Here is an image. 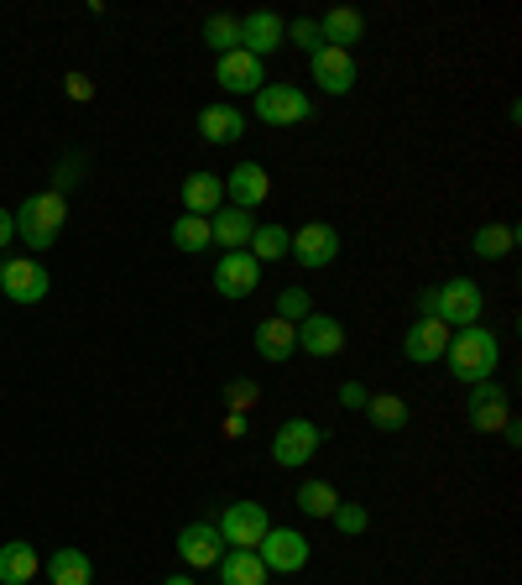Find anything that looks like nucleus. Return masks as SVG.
Returning a JSON list of instances; mask_svg holds the SVG:
<instances>
[{"mask_svg": "<svg viewBox=\"0 0 522 585\" xmlns=\"http://www.w3.org/2000/svg\"><path fill=\"white\" fill-rule=\"evenodd\" d=\"M319 37H324V47H340V53H350V47L366 37V17L356 11V6H335V11H324Z\"/></svg>", "mask_w": 522, "mask_h": 585, "instance_id": "412c9836", "label": "nucleus"}, {"mask_svg": "<svg viewBox=\"0 0 522 585\" xmlns=\"http://www.w3.org/2000/svg\"><path fill=\"white\" fill-rule=\"evenodd\" d=\"M329 523L340 528V533H350V539H356V533H366V523H371V518H366V507H361V502H340L335 512H329Z\"/></svg>", "mask_w": 522, "mask_h": 585, "instance_id": "f704fd0d", "label": "nucleus"}, {"mask_svg": "<svg viewBox=\"0 0 522 585\" xmlns=\"http://www.w3.org/2000/svg\"><path fill=\"white\" fill-rule=\"evenodd\" d=\"M257 560L267 565V575H298L308 565V539L298 528H267L257 544Z\"/></svg>", "mask_w": 522, "mask_h": 585, "instance_id": "423d86ee", "label": "nucleus"}, {"mask_svg": "<svg viewBox=\"0 0 522 585\" xmlns=\"http://www.w3.org/2000/svg\"><path fill=\"white\" fill-rule=\"evenodd\" d=\"M261 283V262L251 251H225L215 262V293L220 299H251Z\"/></svg>", "mask_w": 522, "mask_h": 585, "instance_id": "9d476101", "label": "nucleus"}, {"mask_svg": "<svg viewBox=\"0 0 522 585\" xmlns=\"http://www.w3.org/2000/svg\"><path fill=\"white\" fill-rule=\"evenodd\" d=\"M257 121L261 126H303L314 121V100L303 95L298 84H261L257 89Z\"/></svg>", "mask_w": 522, "mask_h": 585, "instance_id": "20e7f679", "label": "nucleus"}, {"mask_svg": "<svg viewBox=\"0 0 522 585\" xmlns=\"http://www.w3.org/2000/svg\"><path fill=\"white\" fill-rule=\"evenodd\" d=\"M282 37H287V26H282L278 11H251V17H241V53H251V58L278 53Z\"/></svg>", "mask_w": 522, "mask_h": 585, "instance_id": "f3484780", "label": "nucleus"}, {"mask_svg": "<svg viewBox=\"0 0 522 585\" xmlns=\"http://www.w3.org/2000/svg\"><path fill=\"white\" fill-rule=\"evenodd\" d=\"M11 215H17V236H21V241L32 246V251H47V246L58 241L63 220H68V199L47 188V194H32L26 204H17Z\"/></svg>", "mask_w": 522, "mask_h": 585, "instance_id": "f03ea898", "label": "nucleus"}, {"mask_svg": "<svg viewBox=\"0 0 522 585\" xmlns=\"http://www.w3.org/2000/svg\"><path fill=\"white\" fill-rule=\"evenodd\" d=\"M241 131H246V116L236 110V105H204V110H199V137L209 147L241 142Z\"/></svg>", "mask_w": 522, "mask_h": 585, "instance_id": "4be33fe9", "label": "nucleus"}, {"mask_svg": "<svg viewBox=\"0 0 522 585\" xmlns=\"http://www.w3.org/2000/svg\"><path fill=\"white\" fill-rule=\"evenodd\" d=\"M287 257L298 267H329L340 257V230L324 220H308L303 230H293V246H287Z\"/></svg>", "mask_w": 522, "mask_h": 585, "instance_id": "1a4fd4ad", "label": "nucleus"}, {"mask_svg": "<svg viewBox=\"0 0 522 585\" xmlns=\"http://www.w3.org/2000/svg\"><path fill=\"white\" fill-rule=\"evenodd\" d=\"M63 89H68V100H95V84L84 79V74H68V79H63Z\"/></svg>", "mask_w": 522, "mask_h": 585, "instance_id": "4c0bfd02", "label": "nucleus"}, {"mask_svg": "<svg viewBox=\"0 0 522 585\" xmlns=\"http://www.w3.org/2000/svg\"><path fill=\"white\" fill-rule=\"evenodd\" d=\"M308 314H314V299H308V288H282V293H278V319L303 324Z\"/></svg>", "mask_w": 522, "mask_h": 585, "instance_id": "473e14b6", "label": "nucleus"}, {"mask_svg": "<svg viewBox=\"0 0 522 585\" xmlns=\"http://www.w3.org/2000/svg\"><path fill=\"white\" fill-rule=\"evenodd\" d=\"M0 267H6V262H0Z\"/></svg>", "mask_w": 522, "mask_h": 585, "instance_id": "c03bdc74", "label": "nucleus"}, {"mask_svg": "<svg viewBox=\"0 0 522 585\" xmlns=\"http://www.w3.org/2000/svg\"><path fill=\"white\" fill-rule=\"evenodd\" d=\"M444 356H449V371H455L465 387H476V382H486V377H497L502 345H497V335H491L486 324H470L460 335H449Z\"/></svg>", "mask_w": 522, "mask_h": 585, "instance_id": "f257e3e1", "label": "nucleus"}, {"mask_svg": "<svg viewBox=\"0 0 522 585\" xmlns=\"http://www.w3.org/2000/svg\"><path fill=\"white\" fill-rule=\"evenodd\" d=\"M298 350H308V356H340L345 350V324L329 319V314H308V319L298 324Z\"/></svg>", "mask_w": 522, "mask_h": 585, "instance_id": "6ab92c4d", "label": "nucleus"}, {"mask_svg": "<svg viewBox=\"0 0 522 585\" xmlns=\"http://www.w3.org/2000/svg\"><path fill=\"white\" fill-rule=\"evenodd\" d=\"M465 413H470V429L476 434H491V429H502L512 413H507V387L497 382V377H486V382L470 387V403H465Z\"/></svg>", "mask_w": 522, "mask_h": 585, "instance_id": "ddd939ff", "label": "nucleus"}, {"mask_svg": "<svg viewBox=\"0 0 522 585\" xmlns=\"http://www.w3.org/2000/svg\"><path fill=\"white\" fill-rule=\"evenodd\" d=\"M173 246H178V251H209V246H215L209 220H204V215H178V220H173Z\"/></svg>", "mask_w": 522, "mask_h": 585, "instance_id": "2f4dec72", "label": "nucleus"}, {"mask_svg": "<svg viewBox=\"0 0 522 585\" xmlns=\"http://www.w3.org/2000/svg\"><path fill=\"white\" fill-rule=\"evenodd\" d=\"M319 444H324V429L314 419H282L278 434H272V461L282 470H298V465H308L319 455Z\"/></svg>", "mask_w": 522, "mask_h": 585, "instance_id": "39448f33", "label": "nucleus"}, {"mask_svg": "<svg viewBox=\"0 0 522 585\" xmlns=\"http://www.w3.org/2000/svg\"><path fill=\"white\" fill-rule=\"evenodd\" d=\"M267 194H272V178H267L261 162L230 167V178H225V199H230V209H257V204H267Z\"/></svg>", "mask_w": 522, "mask_h": 585, "instance_id": "dca6fc26", "label": "nucleus"}, {"mask_svg": "<svg viewBox=\"0 0 522 585\" xmlns=\"http://www.w3.org/2000/svg\"><path fill=\"white\" fill-rule=\"evenodd\" d=\"M246 434V413H230V419H225V440H241Z\"/></svg>", "mask_w": 522, "mask_h": 585, "instance_id": "a19ab883", "label": "nucleus"}, {"mask_svg": "<svg viewBox=\"0 0 522 585\" xmlns=\"http://www.w3.org/2000/svg\"><path fill=\"white\" fill-rule=\"evenodd\" d=\"M502 434H507V444H522V424H518V419H507Z\"/></svg>", "mask_w": 522, "mask_h": 585, "instance_id": "79ce46f5", "label": "nucleus"}, {"mask_svg": "<svg viewBox=\"0 0 522 585\" xmlns=\"http://www.w3.org/2000/svg\"><path fill=\"white\" fill-rule=\"evenodd\" d=\"M11 241H17V215H11V209H0V251H6Z\"/></svg>", "mask_w": 522, "mask_h": 585, "instance_id": "ea45409f", "label": "nucleus"}, {"mask_svg": "<svg viewBox=\"0 0 522 585\" xmlns=\"http://www.w3.org/2000/svg\"><path fill=\"white\" fill-rule=\"evenodd\" d=\"M215 84H220L225 95H257L261 84H267V63L236 47V53H225V58L215 63Z\"/></svg>", "mask_w": 522, "mask_h": 585, "instance_id": "4468645a", "label": "nucleus"}, {"mask_svg": "<svg viewBox=\"0 0 522 585\" xmlns=\"http://www.w3.org/2000/svg\"><path fill=\"white\" fill-rule=\"evenodd\" d=\"M183 209L188 215H215V209H225V178H215V173H188L183 178Z\"/></svg>", "mask_w": 522, "mask_h": 585, "instance_id": "5701e85b", "label": "nucleus"}, {"mask_svg": "<svg viewBox=\"0 0 522 585\" xmlns=\"http://www.w3.org/2000/svg\"><path fill=\"white\" fill-rule=\"evenodd\" d=\"M220 554H225V539H220V528L215 523H188L178 533V560L188 570H215L220 565Z\"/></svg>", "mask_w": 522, "mask_h": 585, "instance_id": "2eb2a0df", "label": "nucleus"}, {"mask_svg": "<svg viewBox=\"0 0 522 585\" xmlns=\"http://www.w3.org/2000/svg\"><path fill=\"white\" fill-rule=\"evenodd\" d=\"M37 549L26 544V539H11V544H0V585H32L37 581Z\"/></svg>", "mask_w": 522, "mask_h": 585, "instance_id": "b1692460", "label": "nucleus"}, {"mask_svg": "<svg viewBox=\"0 0 522 585\" xmlns=\"http://www.w3.org/2000/svg\"><path fill=\"white\" fill-rule=\"evenodd\" d=\"M209 236H215L220 251H246L251 236H257V215L251 209H215L209 215Z\"/></svg>", "mask_w": 522, "mask_h": 585, "instance_id": "aec40b11", "label": "nucleus"}, {"mask_svg": "<svg viewBox=\"0 0 522 585\" xmlns=\"http://www.w3.org/2000/svg\"><path fill=\"white\" fill-rule=\"evenodd\" d=\"M470 251H476L481 262H502V257L518 251V230H512V225H481L476 241H470Z\"/></svg>", "mask_w": 522, "mask_h": 585, "instance_id": "bb28decb", "label": "nucleus"}, {"mask_svg": "<svg viewBox=\"0 0 522 585\" xmlns=\"http://www.w3.org/2000/svg\"><path fill=\"white\" fill-rule=\"evenodd\" d=\"M84 178V158H63L58 162V173H53V194H63L68 199V188Z\"/></svg>", "mask_w": 522, "mask_h": 585, "instance_id": "e433bc0d", "label": "nucleus"}, {"mask_svg": "<svg viewBox=\"0 0 522 585\" xmlns=\"http://www.w3.org/2000/svg\"><path fill=\"white\" fill-rule=\"evenodd\" d=\"M293 502H298V512H303V518H329V512L340 507V491H335L329 481H303Z\"/></svg>", "mask_w": 522, "mask_h": 585, "instance_id": "c756f323", "label": "nucleus"}, {"mask_svg": "<svg viewBox=\"0 0 522 585\" xmlns=\"http://www.w3.org/2000/svg\"><path fill=\"white\" fill-rule=\"evenodd\" d=\"M287 42H293V47H303V53L314 58V53L324 47V37H319V21H308V17L287 21Z\"/></svg>", "mask_w": 522, "mask_h": 585, "instance_id": "72a5a7b5", "label": "nucleus"}, {"mask_svg": "<svg viewBox=\"0 0 522 585\" xmlns=\"http://www.w3.org/2000/svg\"><path fill=\"white\" fill-rule=\"evenodd\" d=\"M162 585H199V581H188V575H167Z\"/></svg>", "mask_w": 522, "mask_h": 585, "instance_id": "37998d69", "label": "nucleus"}, {"mask_svg": "<svg viewBox=\"0 0 522 585\" xmlns=\"http://www.w3.org/2000/svg\"><path fill=\"white\" fill-rule=\"evenodd\" d=\"M308 68H314V84H319L324 95H350L356 79H361L356 53H340V47H319V53L308 58Z\"/></svg>", "mask_w": 522, "mask_h": 585, "instance_id": "9b49d317", "label": "nucleus"}, {"mask_svg": "<svg viewBox=\"0 0 522 585\" xmlns=\"http://www.w3.org/2000/svg\"><path fill=\"white\" fill-rule=\"evenodd\" d=\"M225 403H230V413H246V408H257V403H261V387L251 382V377H241V382L225 387Z\"/></svg>", "mask_w": 522, "mask_h": 585, "instance_id": "c9c22d12", "label": "nucleus"}, {"mask_svg": "<svg viewBox=\"0 0 522 585\" xmlns=\"http://www.w3.org/2000/svg\"><path fill=\"white\" fill-rule=\"evenodd\" d=\"M215 570H220V585H267V565L257 560V549H225Z\"/></svg>", "mask_w": 522, "mask_h": 585, "instance_id": "a878e982", "label": "nucleus"}, {"mask_svg": "<svg viewBox=\"0 0 522 585\" xmlns=\"http://www.w3.org/2000/svg\"><path fill=\"white\" fill-rule=\"evenodd\" d=\"M287 246H293V230H282V225H257V236H251L246 251H251L257 262H282Z\"/></svg>", "mask_w": 522, "mask_h": 585, "instance_id": "7c9ffc66", "label": "nucleus"}, {"mask_svg": "<svg viewBox=\"0 0 522 585\" xmlns=\"http://www.w3.org/2000/svg\"><path fill=\"white\" fill-rule=\"evenodd\" d=\"M95 581V560L84 549H53L47 554V585H89Z\"/></svg>", "mask_w": 522, "mask_h": 585, "instance_id": "393cba45", "label": "nucleus"}, {"mask_svg": "<svg viewBox=\"0 0 522 585\" xmlns=\"http://www.w3.org/2000/svg\"><path fill=\"white\" fill-rule=\"evenodd\" d=\"M444 345H449V324L434 319V314H418L407 324V335H402V356L413 366H434L444 356Z\"/></svg>", "mask_w": 522, "mask_h": 585, "instance_id": "f8f14e48", "label": "nucleus"}, {"mask_svg": "<svg viewBox=\"0 0 522 585\" xmlns=\"http://www.w3.org/2000/svg\"><path fill=\"white\" fill-rule=\"evenodd\" d=\"M340 403H345V408H366V387H361V382H345V387H340Z\"/></svg>", "mask_w": 522, "mask_h": 585, "instance_id": "58836bf2", "label": "nucleus"}, {"mask_svg": "<svg viewBox=\"0 0 522 585\" xmlns=\"http://www.w3.org/2000/svg\"><path fill=\"white\" fill-rule=\"evenodd\" d=\"M199 42L204 47H215V53H236L241 47V17H225V11H215V17L199 26Z\"/></svg>", "mask_w": 522, "mask_h": 585, "instance_id": "cd10ccee", "label": "nucleus"}, {"mask_svg": "<svg viewBox=\"0 0 522 585\" xmlns=\"http://www.w3.org/2000/svg\"><path fill=\"white\" fill-rule=\"evenodd\" d=\"M251 345H257V356L261 361H272V366H282L293 350H298V324H287V319H261L257 329H251Z\"/></svg>", "mask_w": 522, "mask_h": 585, "instance_id": "a211bd4d", "label": "nucleus"}, {"mask_svg": "<svg viewBox=\"0 0 522 585\" xmlns=\"http://www.w3.org/2000/svg\"><path fill=\"white\" fill-rule=\"evenodd\" d=\"M220 539H225V549H257L261 544V533H267V528H272V518H267V507L261 502H230L220 512Z\"/></svg>", "mask_w": 522, "mask_h": 585, "instance_id": "0eeeda50", "label": "nucleus"}, {"mask_svg": "<svg viewBox=\"0 0 522 585\" xmlns=\"http://www.w3.org/2000/svg\"><path fill=\"white\" fill-rule=\"evenodd\" d=\"M47 288H53L47 283V267L32 262V257H11V262L0 267V293L11 303H21V308H26V303H42Z\"/></svg>", "mask_w": 522, "mask_h": 585, "instance_id": "6e6552de", "label": "nucleus"}, {"mask_svg": "<svg viewBox=\"0 0 522 585\" xmlns=\"http://www.w3.org/2000/svg\"><path fill=\"white\" fill-rule=\"evenodd\" d=\"M366 419L382 429V434H398L407 429V403H402L398 392H382V398H366Z\"/></svg>", "mask_w": 522, "mask_h": 585, "instance_id": "c85d7f7f", "label": "nucleus"}, {"mask_svg": "<svg viewBox=\"0 0 522 585\" xmlns=\"http://www.w3.org/2000/svg\"><path fill=\"white\" fill-rule=\"evenodd\" d=\"M481 308H486V293L476 278H449L444 288H434V319H444L449 329L481 324Z\"/></svg>", "mask_w": 522, "mask_h": 585, "instance_id": "7ed1b4c3", "label": "nucleus"}]
</instances>
